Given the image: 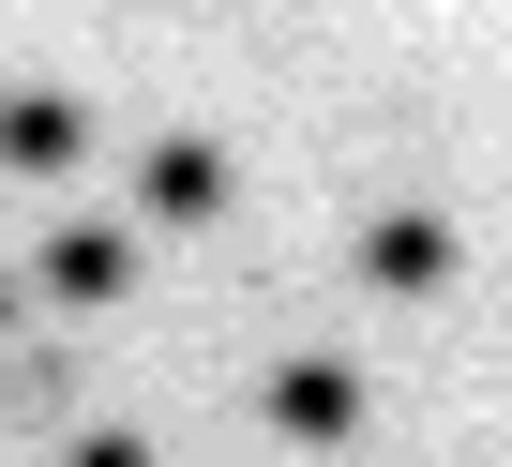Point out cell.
I'll use <instances>...</instances> for the list:
<instances>
[{
	"label": "cell",
	"mask_w": 512,
	"mask_h": 467,
	"mask_svg": "<svg viewBox=\"0 0 512 467\" xmlns=\"http://www.w3.org/2000/svg\"><path fill=\"white\" fill-rule=\"evenodd\" d=\"M0 317H16V287H0Z\"/></svg>",
	"instance_id": "obj_7"
},
{
	"label": "cell",
	"mask_w": 512,
	"mask_h": 467,
	"mask_svg": "<svg viewBox=\"0 0 512 467\" xmlns=\"http://www.w3.org/2000/svg\"><path fill=\"white\" fill-rule=\"evenodd\" d=\"M121 272H136V226H61L46 242V302H121Z\"/></svg>",
	"instance_id": "obj_3"
},
{
	"label": "cell",
	"mask_w": 512,
	"mask_h": 467,
	"mask_svg": "<svg viewBox=\"0 0 512 467\" xmlns=\"http://www.w3.org/2000/svg\"><path fill=\"white\" fill-rule=\"evenodd\" d=\"M76 151H91V121L61 91H16V106H0V166H76Z\"/></svg>",
	"instance_id": "obj_5"
},
{
	"label": "cell",
	"mask_w": 512,
	"mask_h": 467,
	"mask_svg": "<svg viewBox=\"0 0 512 467\" xmlns=\"http://www.w3.org/2000/svg\"><path fill=\"white\" fill-rule=\"evenodd\" d=\"M136 211H151V226H211V211H226V151H211V136H166V151L136 166Z\"/></svg>",
	"instance_id": "obj_1"
},
{
	"label": "cell",
	"mask_w": 512,
	"mask_h": 467,
	"mask_svg": "<svg viewBox=\"0 0 512 467\" xmlns=\"http://www.w3.org/2000/svg\"><path fill=\"white\" fill-rule=\"evenodd\" d=\"M362 287H407V302L452 287V226H437V211H377V226H362Z\"/></svg>",
	"instance_id": "obj_2"
},
{
	"label": "cell",
	"mask_w": 512,
	"mask_h": 467,
	"mask_svg": "<svg viewBox=\"0 0 512 467\" xmlns=\"http://www.w3.org/2000/svg\"><path fill=\"white\" fill-rule=\"evenodd\" d=\"M272 422H287V437H317V452H332V437H347V422H362V377H347V362H287V377H272Z\"/></svg>",
	"instance_id": "obj_4"
},
{
	"label": "cell",
	"mask_w": 512,
	"mask_h": 467,
	"mask_svg": "<svg viewBox=\"0 0 512 467\" xmlns=\"http://www.w3.org/2000/svg\"><path fill=\"white\" fill-rule=\"evenodd\" d=\"M61 467H151V452H136V437H76Z\"/></svg>",
	"instance_id": "obj_6"
}]
</instances>
